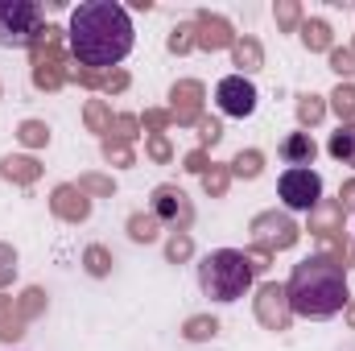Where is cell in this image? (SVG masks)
<instances>
[{"label": "cell", "instance_id": "1", "mask_svg": "<svg viewBox=\"0 0 355 351\" xmlns=\"http://www.w3.org/2000/svg\"><path fill=\"white\" fill-rule=\"evenodd\" d=\"M71 54L87 71H112L132 50V21L116 0H83L71 12Z\"/></svg>", "mask_w": 355, "mask_h": 351}, {"label": "cell", "instance_id": "2", "mask_svg": "<svg viewBox=\"0 0 355 351\" xmlns=\"http://www.w3.org/2000/svg\"><path fill=\"white\" fill-rule=\"evenodd\" d=\"M289 310L302 318H331L339 310H347V264L318 252L293 264L289 285H285Z\"/></svg>", "mask_w": 355, "mask_h": 351}, {"label": "cell", "instance_id": "3", "mask_svg": "<svg viewBox=\"0 0 355 351\" xmlns=\"http://www.w3.org/2000/svg\"><path fill=\"white\" fill-rule=\"evenodd\" d=\"M252 264L244 252H236V248H219V252H211V257H202L198 264V285H202V293L207 298H215V302H236V298H244L248 293V285H252Z\"/></svg>", "mask_w": 355, "mask_h": 351}, {"label": "cell", "instance_id": "4", "mask_svg": "<svg viewBox=\"0 0 355 351\" xmlns=\"http://www.w3.org/2000/svg\"><path fill=\"white\" fill-rule=\"evenodd\" d=\"M29 50H33V87L37 91H58L71 79L67 50H62V29L58 25H42Z\"/></svg>", "mask_w": 355, "mask_h": 351}, {"label": "cell", "instance_id": "5", "mask_svg": "<svg viewBox=\"0 0 355 351\" xmlns=\"http://www.w3.org/2000/svg\"><path fill=\"white\" fill-rule=\"evenodd\" d=\"M42 8L33 0H0V46H33Z\"/></svg>", "mask_w": 355, "mask_h": 351}, {"label": "cell", "instance_id": "6", "mask_svg": "<svg viewBox=\"0 0 355 351\" xmlns=\"http://www.w3.org/2000/svg\"><path fill=\"white\" fill-rule=\"evenodd\" d=\"M252 248H261V252H285V248H293L297 244V223L285 215V211H261L257 219H252Z\"/></svg>", "mask_w": 355, "mask_h": 351}, {"label": "cell", "instance_id": "7", "mask_svg": "<svg viewBox=\"0 0 355 351\" xmlns=\"http://www.w3.org/2000/svg\"><path fill=\"white\" fill-rule=\"evenodd\" d=\"M277 194L289 211H314L322 203V178L314 170H285L277 182Z\"/></svg>", "mask_w": 355, "mask_h": 351}, {"label": "cell", "instance_id": "8", "mask_svg": "<svg viewBox=\"0 0 355 351\" xmlns=\"http://www.w3.org/2000/svg\"><path fill=\"white\" fill-rule=\"evenodd\" d=\"M149 211L157 215V223H166L174 232H186L194 223V207H190V198L178 186H157L153 198H149Z\"/></svg>", "mask_w": 355, "mask_h": 351}, {"label": "cell", "instance_id": "9", "mask_svg": "<svg viewBox=\"0 0 355 351\" xmlns=\"http://www.w3.org/2000/svg\"><path fill=\"white\" fill-rule=\"evenodd\" d=\"M257 318H261V327H268V331H289L293 310H289L285 285L268 281V285H261V289H257Z\"/></svg>", "mask_w": 355, "mask_h": 351}, {"label": "cell", "instance_id": "10", "mask_svg": "<svg viewBox=\"0 0 355 351\" xmlns=\"http://www.w3.org/2000/svg\"><path fill=\"white\" fill-rule=\"evenodd\" d=\"M215 99H219V108H223L227 116H240V120L257 112V87H252L244 75H227V79H219Z\"/></svg>", "mask_w": 355, "mask_h": 351}, {"label": "cell", "instance_id": "11", "mask_svg": "<svg viewBox=\"0 0 355 351\" xmlns=\"http://www.w3.org/2000/svg\"><path fill=\"white\" fill-rule=\"evenodd\" d=\"M202 83L198 79H182L170 87V116H174L178 128H186V124H198L202 120Z\"/></svg>", "mask_w": 355, "mask_h": 351}, {"label": "cell", "instance_id": "12", "mask_svg": "<svg viewBox=\"0 0 355 351\" xmlns=\"http://www.w3.org/2000/svg\"><path fill=\"white\" fill-rule=\"evenodd\" d=\"M232 42H236V33L219 12H198L194 17V46L198 50L215 54V50H232Z\"/></svg>", "mask_w": 355, "mask_h": 351}, {"label": "cell", "instance_id": "13", "mask_svg": "<svg viewBox=\"0 0 355 351\" xmlns=\"http://www.w3.org/2000/svg\"><path fill=\"white\" fill-rule=\"evenodd\" d=\"M50 211H54L58 219H67V223H83L91 215V198L75 186V182H67V186H58V190L50 194Z\"/></svg>", "mask_w": 355, "mask_h": 351}, {"label": "cell", "instance_id": "14", "mask_svg": "<svg viewBox=\"0 0 355 351\" xmlns=\"http://www.w3.org/2000/svg\"><path fill=\"white\" fill-rule=\"evenodd\" d=\"M277 153H281V162H285L289 170H310L314 157H318V145H314L310 132H289V137L277 145Z\"/></svg>", "mask_w": 355, "mask_h": 351}, {"label": "cell", "instance_id": "15", "mask_svg": "<svg viewBox=\"0 0 355 351\" xmlns=\"http://www.w3.org/2000/svg\"><path fill=\"white\" fill-rule=\"evenodd\" d=\"M343 207L339 203H331V198H322L314 211H310V232L318 236V240H335V236H343Z\"/></svg>", "mask_w": 355, "mask_h": 351}, {"label": "cell", "instance_id": "16", "mask_svg": "<svg viewBox=\"0 0 355 351\" xmlns=\"http://www.w3.org/2000/svg\"><path fill=\"white\" fill-rule=\"evenodd\" d=\"M71 79H75V83H83V87L107 91V95L128 87V75H124V71H87V67H75V71H71Z\"/></svg>", "mask_w": 355, "mask_h": 351}, {"label": "cell", "instance_id": "17", "mask_svg": "<svg viewBox=\"0 0 355 351\" xmlns=\"http://www.w3.org/2000/svg\"><path fill=\"white\" fill-rule=\"evenodd\" d=\"M232 58H236L240 75H257V71L265 67V50H261V42H257V37H248V33L232 42Z\"/></svg>", "mask_w": 355, "mask_h": 351}, {"label": "cell", "instance_id": "18", "mask_svg": "<svg viewBox=\"0 0 355 351\" xmlns=\"http://www.w3.org/2000/svg\"><path fill=\"white\" fill-rule=\"evenodd\" d=\"M0 174L8 178V182H17V186H33L42 178V166L33 157H4L0 162Z\"/></svg>", "mask_w": 355, "mask_h": 351}, {"label": "cell", "instance_id": "19", "mask_svg": "<svg viewBox=\"0 0 355 351\" xmlns=\"http://www.w3.org/2000/svg\"><path fill=\"white\" fill-rule=\"evenodd\" d=\"M327 149H331L335 162H343V166L355 170V124H339V132H331Z\"/></svg>", "mask_w": 355, "mask_h": 351}, {"label": "cell", "instance_id": "20", "mask_svg": "<svg viewBox=\"0 0 355 351\" xmlns=\"http://www.w3.org/2000/svg\"><path fill=\"white\" fill-rule=\"evenodd\" d=\"M302 42H306L310 54L331 50V25H327L322 17H302Z\"/></svg>", "mask_w": 355, "mask_h": 351}, {"label": "cell", "instance_id": "21", "mask_svg": "<svg viewBox=\"0 0 355 351\" xmlns=\"http://www.w3.org/2000/svg\"><path fill=\"white\" fill-rule=\"evenodd\" d=\"M21 335H25V318L17 314V302L0 293V339L12 343V339H21Z\"/></svg>", "mask_w": 355, "mask_h": 351}, {"label": "cell", "instance_id": "22", "mask_svg": "<svg viewBox=\"0 0 355 351\" xmlns=\"http://www.w3.org/2000/svg\"><path fill=\"white\" fill-rule=\"evenodd\" d=\"M157 215L153 211H137V215H128V236L137 240V244H153L157 240Z\"/></svg>", "mask_w": 355, "mask_h": 351}, {"label": "cell", "instance_id": "23", "mask_svg": "<svg viewBox=\"0 0 355 351\" xmlns=\"http://www.w3.org/2000/svg\"><path fill=\"white\" fill-rule=\"evenodd\" d=\"M83 120H87V128L91 132H99L103 141H107V132H112V108L103 103V99H87V112H83Z\"/></svg>", "mask_w": 355, "mask_h": 351}, {"label": "cell", "instance_id": "24", "mask_svg": "<svg viewBox=\"0 0 355 351\" xmlns=\"http://www.w3.org/2000/svg\"><path fill=\"white\" fill-rule=\"evenodd\" d=\"M215 335H219V323L211 314H194L182 327V339H190V343H202V339H215Z\"/></svg>", "mask_w": 355, "mask_h": 351}, {"label": "cell", "instance_id": "25", "mask_svg": "<svg viewBox=\"0 0 355 351\" xmlns=\"http://www.w3.org/2000/svg\"><path fill=\"white\" fill-rule=\"evenodd\" d=\"M331 108H335L339 124H355V83H339L331 95Z\"/></svg>", "mask_w": 355, "mask_h": 351}, {"label": "cell", "instance_id": "26", "mask_svg": "<svg viewBox=\"0 0 355 351\" xmlns=\"http://www.w3.org/2000/svg\"><path fill=\"white\" fill-rule=\"evenodd\" d=\"M322 116H327V99H322V95H314V91H310V95H302V99H297V120H302L306 128H314Z\"/></svg>", "mask_w": 355, "mask_h": 351}, {"label": "cell", "instance_id": "27", "mask_svg": "<svg viewBox=\"0 0 355 351\" xmlns=\"http://www.w3.org/2000/svg\"><path fill=\"white\" fill-rule=\"evenodd\" d=\"M227 182H232V170L211 162V166H207V174H202V190H207L211 198H223V194H227Z\"/></svg>", "mask_w": 355, "mask_h": 351}, {"label": "cell", "instance_id": "28", "mask_svg": "<svg viewBox=\"0 0 355 351\" xmlns=\"http://www.w3.org/2000/svg\"><path fill=\"white\" fill-rule=\"evenodd\" d=\"M272 17H277V29H302V4L297 0H277V8H272Z\"/></svg>", "mask_w": 355, "mask_h": 351}, {"label": "cell", "instance_id": "29", "mask_svg": "<svg viewBox=\"0 0 355 351\" xmlns=\"http://www.w3.org/2000/svg\"><path fill=\"white\" fill-rule=\"evenodd\" d=\"M17 141L29 145V149H42V145H50V128H46L42 120H25V124L17 128Z\"/></svg>", "mask_w": 355, "mask_h": 351}, {"label": "cell", "instance_id": "30", "mask_svg": "<svg viewBox=\"0 0 355 351\" xmlns=\"http://www.w3.org/2000/svg\"><path fill=\"white\" fill-rule=\"evenodd\" d=\"M227 170H232L236 178H257L261 170H265V157H261L257 149H244V153H240V157H236Z\"/></svg>", "mask_w": 355, "mask_h": 351}, {"label": "cell", "instance_id": "31", "mask_svg": "<svg viewBox=\"0 0 355 351\" xmlns=\"http://www.w3.org/2000/svg\"><path fill=\"white\" fill-rule=\"evenodd\" d=\"M137 132H141V120H137V116H116V120H112V132H107V141L132 145V141H137Z\"/></svg>", "mask_w": 355, "mask_h": 351}, {"label": "cell", "instance_id": "32", "mask_svg": "<svg viewBox=\"0 0 355 351\" xmlns=\"http://www.w3.org/2000/svg\"><path fill=\"white\" fill-rule=\"evenodd\" d=\"M83 264H87L91 277H107V268H112V252H107L103 244H91L87 252H83Z\"/></svg>", "mask_w": 355, "mask_h": 351}, {"label": "cell", "instance_id": "33", "mask_svg": "<svg viewBox=\"0 0 355 351\" xmlns=\"http://www.w3.org/2000/svg\"><path fill=\"white\" fill-rule=\"evenodd\" d=\"M42 306H46V293H42V289H25V293L17 298V314H21L25 323H29V318H37V314H42Z\"/></svg>", "mask_w": 355, "mask_h": 351}, {"label": "cell", "instance_id": "34", "mask_svg": "<svg viewBox=\"0 0 355 351\" xmlns=\"http://www.w3.org/2000/svg\"><path fill=\"white\" fill-rule=\"evenodd\" d=\"M170 124H174V116H170L166 108H149V112L141 116V128H149V137H162Z\"/></svg>", "mask_w": 355, "mask_h": 351}, {"label": "cell", "instance_id": "35", "mask_svg": "<svg viewBox=\"0 0 355 351\" xmlns=\"http://www.w3.org/2000/svg\"><path fill=\"white\" fill-rule=\"evenodd\" d=\"M190 252H194L190 232H174V236H170V244H166V257L178 264V261H190Z\"/></svg>", "mask_w": 355, "mask_h": 351}, {"label": "cell", "instance_id": "36", "mask_svg": "<svg viewBox=\"0 0 355 351\" xmlns=\"http://www.w3.org/2000/svg\"><path fill=\"white\" fill-rule=\"evenodd\" d=\"M190 50H194V21L178 25L170 33V54H190Z\"/></svg>", "mask_w": 355, "mask_h": 351}, {"label": "cell", "instance_id": "37", "mask_svg": "<svg viewBox=\"0 0 355 351\" xmlns=\"http://www.w3.org/2000/svg\"><path fill=\"white\" fill-rule=\"evenodd\" d=\"M75 186H79L83 194H112V190H116V182H112V178H103V174H83Z\"/></svg>", "mask_w": 355, "mask_h": 351}, {"label": "cell", "instance_id": "38", "mask_svg": "<svg viewBox=\"0 0 355 351\" xmlns=\"http://www.w3.org/2000/svg\"><path fill=\"white\" fill-rule=\"evenodd\" d=\"M331 71L352 79V75H355V54H352V46H343V50H331Z\"/></svg>", "mask_w": 355, "mask_h": 351}, {"label": "cell", "instance_id": "39", "mask_svg": "<svg viewBox=\"0 0 355 351\" xmlns=\"http://www.w3.org/2000/svg\"><path fill=\"white\" fill-rule=\"evenodd\" d=\"M219 137H223V128H219V120H211V116H202V120H198V145H202V149H211V145H215Z\"/></svg>", "mask_w": 355, "mask_h": 351}, {"label": "cell", "instance_id": "40", "mask_svg": "<svg viewBox=\"0 0 355 351\" xmlns=\"http://www.w3.org/2000/svg\"><path fill=\"white\" fill-rule=\"evenodd\" d=\"M145 153H149L153 162H162V166H166V162H174V149H170V141H166V137H149V141H145Z\"/></svg>", "mask_w": 355, "mask_h": 351}, {"label": "cell", "instance_id": "41", "mask_svg": "<svg viewBox=\"0 0 355 351\" xmlns=\"http://www.w3.org/2000/svg\"><path fill=\"white\" fill-rule=\"evenodd\" d=\"M103 157H107L112 166H132V149L120 145V141H103Z\"/></svg>", "mask_w": 355, "mask_h": 351}, {"label": "cell", "instance_id": "42", "mask_svg": "<svg viewBox=\"0 0 355 351\" xmlns=\"http://www.w3.org/2000/svg\"><path fill=\"white\" fill-rule=\"evenodd\" d=\"M12 273H17V252L8 244H0V289L12 281Z\"/></svg>", "mask_w": 355, "mask_h": 351}, {"label": "cell", "instance_id": "43", "mask_svg": "<svg viewBox=\"0 0 355 351\" xmlns=\"http://www.w3.org/2000/svg\"><path fill=\"white\" fill-rule=\"evenodd\" d=\"M186 170L190 174H207V149H194V153H186Z\"/></svg>", "mask_w": 355, "mask_h": 351}, {"label": "cell", "instance_id": "44", "mask_svg": "<svg viewBox=\"0 0 355 351\" xmlns=\"http://www.w3.org/2000/svg\"><path fill=\"white\" fill-rule=\"evenodd\" d=\"M244 257H248V264H252V273H265L268 261H272V257H268V252H261V248H252V252H244Z\"/></svg>", "mask_w": 355, "mask_h": 351}, {"label": "cell", "instance_id": "45", "mask_svg": "<svg viewBox=\"0 0 355 351\" xmlns=\"http://www.w3.org/2000/svg\"><path fill=\"white\" fill-rule=\"evenodd\" d=\"M339 207H343V211H352V207H355V178L339 190Z\"/></svg>", "mask_w": 355, "mask_h": 351}, {"label": "cell", "instance_id": "46", "mask_svg": "<svg viewBox=\"0 0 355 351\" xmlns=\"http://www.w3.org/2000/svg\"><path fill=\"white\" fill-rule=\"evenodd\" d=\"M347 323L355 327V302H347Z\"/></svg>", "mask_w": 355, "mask_h": 351}, {"label": "cell", "instance_id": "47", "mask_svg": "<svg viewBox=\"0 0 355 351\" xmlns=\"http://www.w3.org/2000/svg\"><path fill=\"white\" fill-rule=\"evenodd\" d=\"M352 54H355V46H352Z\"/></svg>", "mask_w": 355, "mask_h": 351}]
</instances>
